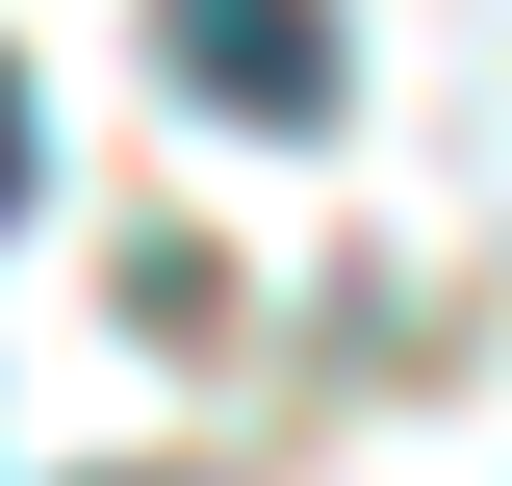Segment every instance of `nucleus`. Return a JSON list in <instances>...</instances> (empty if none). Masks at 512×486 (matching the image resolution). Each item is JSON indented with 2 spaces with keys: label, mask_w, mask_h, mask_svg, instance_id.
<instances>
[{
  "label": "nucleus",
  "mask_w": 512,
  "mask_h": 486,
  "mask_svg": "<svg viewBox=\"0 0 512 486\" xmlns=\"http://www.w3.org/2000/svg\"><path fill=\"white\" fill-rule=\"evenodd\" d=\"M154 52L231 128H333V0H154Z\"/></svg>",
  "instance_id": "f257e3e1"
},
{
  "label": "nucleus",
  "mask_w": 512,
  "mask_h": 486,
  "mask_svg": "<svg viewBox=\"0 0 512 486\" xmlns=\"http://www.w3.org/2000/svg\"><path fill=\"white\" fill-rule=\"evenodd\" d=\"M0 205H26V77H0Z\"/></svg>",
  "instance_id": "f03ea898"
}]
</instances>
